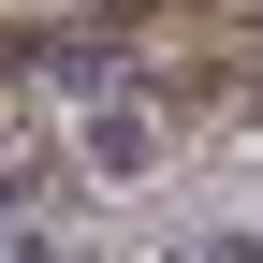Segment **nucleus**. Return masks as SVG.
Returning a JSON list of instances; mask_svg holds the SVG:
<instances>
[{
	"label": "nucleus",
	"instance_id": "obj_2",
	"mask_svg": "<svg viewBox=\"0 0 263 263\" xmlns=\"http://www.w3.org/2000/svg\"><path fill=\"white\" fill-rule=\"evenodd\" d=\"M44 176H59V161H0V219H29V205H44Z\"/></svg>",
	"mask_w": 263,
	"mask_h": 263
},
{
	"label": "nucleus",
	"instance_id": "obj_1",
	"mask_svg": "<svg viewBox=\"0 0 263 263\" xmlns=\"http://www.w3.org/2000/svg\"><path fill=\"white\" fill-rule=\"evenodd\" d=\"M146 161H161V117H146V103H88V176H117V190H132Z\"/></svg>",
	"mask_w": 263,
	"mask_h": 263
},
{
	"label": "nucleus",
	"instance_id": "obj_4",
	"mask_svg": "<svg viewBox=\"0 0 263 263\" xmlns=\"http://www.w3.org/2000/svg\"><path fill=\"white\" fill-rule=\"evenodd\" d=\"M176 263H190V249H176Z\"/></svg>",
	"mask_w": 263,
	"mask_h": 263
},
{
	"label": "nucleus",
	"instance_id": "obj_3",
	"mask_svg": "<svg viewBox=\"0 0 263 263\" xmlns=\"http://www.w3.org/2000/svg\"><path fill=\"white\" fill-rule=\"evenodd\" d=\"M190 263H263V234H205V249H190Z\"/></svg>",
	"mask_w": 263,
	"mask_h": 263
}]
</instances>
